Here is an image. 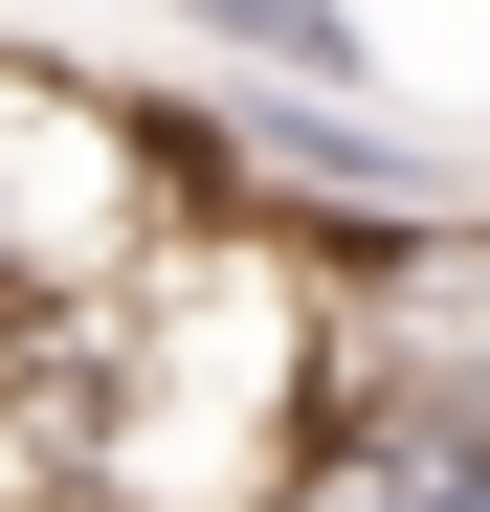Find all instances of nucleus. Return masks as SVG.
<instances>
[{
    "instance_id": "nucleus-3",
    "label": "nucleus",
    "mask_w": 490,
    "mask_h": 512,
    "mask_svg": "<svg viewBox=\"0 0 490 512\" xmlns=\"http://www.w3.org/2000/svg\"><path fill=\"white\" fill-rule=\"evenodd\" d=\"M179 45H223L245 90H379V23L357 0H156Z\"/></svg>"
},
{
    "instance_id": "nucleus-2",
    "label": "nucleus",
    "mask_w": 490,
    "mask_h": 512,
    "mask_svg": "<svg viewBox=\"0 0 490 512\" xmlns=\"http://www.w3.org/2000/svg\"><path fill=\"white\" fill-rule=\"evenodd\" d=\"M156 245H179V179H156L134 67H67L0 23V312H112Z\"/></svg>"
},
{
    "instance_id": "nucleus-1",
    "label": "nucleus",
    "mask_w": 490,
    "mask_h": 512,
    "mask_svg": "<svg viewBox=\"0 0 490 512\" xmlns=\"http://www.w3.org/2000/svg\"><path fill=\"white\" fill-rule=\"evenodd\" d=\"M312 446H490V201L312 245Z\"/></svg>"
},
{
    "instance_id": "nucleus-4",
    "label": "nucleus",
    "mask_w": 490,
    "mask_h": 512,
    "mask_svg": "<svg viewBox=\"0 0 490 512\" xmlns=\"http://www.w3.org/2000/svg\"><path fill=\"white\" fill-rule=\"evenodd\" d=\"M0 334H23V312H0Z\"/></svg>"
}]
</instances>
